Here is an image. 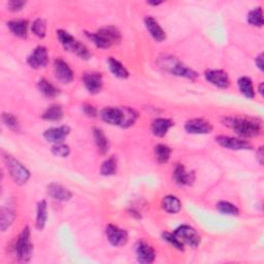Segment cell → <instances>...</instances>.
Wrapping results in <instances>:
<instances>
[{"mask_svg": "<svg viewBox=\"0 0 264 264\" xmlns=\"http://www.w3.org/2000/svg\"><path fill=\"white\" fill-rule=\"evenodd\" d=\"M223 124L243 138L257 137L262 133V124L258 119L249 117H225Z\"/></svg>", "mask_w": 264, "mask_h": 264, "instance_id": "1", "label": "cell"}, {"mask_svg": "<svg viewBox=\"0 0 264 264\" xmlns=\"http://www.w3.org/2000/svg\"><path fill=\"white\" fill-rule=\"evenodd\" d=\"M86 37L89 39L97 48L109 49L112 46H117L122 41L121 32L114 26H105L96 32H85Z\"/></svg>", "mask_w": 264, "mask_h": 264, "instance_id": "2", "label": "cell"}, {"mask_svg": "<svg viewBox=\"0 0 264 264\" xmlns=\"http://www.w3.org/2000/svg\"><path fill=\"white\" fill-rule=\"evenodd\" d=\"M158 64H159V66L164 70V72L179 78H184L190 81H195L199 76L195 70L188 67L183 62H181L180 60L172 56H164L160 58L159 61H158Z\"/></svg>", "mask_w": 264, "mask_h": 264, "instance_id": "3", "label": "cell"}, {"mask_svg": "<svg viewBox=\"0 0 264 264\" xmlns=\"http://www.w3.org/2000/svg\"><path fill=\"white\" fill-rule=\"evenodd\" d=\"M31 230L29 226L23 228L21 233L15 238L12 243V252L18 260L22 262H28L33 253V244L30 239Z\"/></svg>", "mask_w": 264, "mask_h": 264, "instance_id": "4", "label": "cell"}, {"mask_svg": "<svg viewBox=\"0 0 264 264\" xmlns=\"http://www.w3.org/2000/svg\"><path fill=\"white\" fill-rule=\"evenodd\" d=\"M4 160L13 181L20 186L27 184L31 177V173L27 167L19 160H17L14 156L7 153L4 154Z\"/></svg>", "mask_w": 264, "mask_h": 264, "instance_id": "5", "label": "cell"}, {"mask_svg": "<svg viewBox=\"0 0 264 264\" xmlns=\"http://www.w3.org/2000/svg\"><path fill=\"white\" fill-rule=\"evenodd\" d=\"M184 244L189 245L191 248H197L201 242L200 235L189 225H181L172 232Z\"/></svg>", "mask_w": 264, "mask_h": 264, "instance_id": "6", "label": "cell"}, {"mask_svg": "<svg viewBox=\"0 0 264 264\" xmlns=\"http://www.w3.org/2000/svg\"><path fill=\"white\" fill-rule=\"evenodd\" d=\"M216 143L224 149L233 151H247L253 149L252 144L248 140L227 135H218L216 137Z\"/></svg>", "mask_w": 264, "mask_h": 264, "instance_id": "7", "label": "cell"}, {"mask_svg": "<svg viewBox=\"0 0 264 264\" xmlns=\"http://www.w3.org/2000/svg\"><path fill=\"white\" fill-rule=\"evenodd\" d=\"M105 236L109 242L114 247H123L128 242L129 235L125 229H122L119 226L109 224L105 227Z\"/></svg>", "mask_w": 264, "mask_h": 264, "instance_id": "8", "label": "cell"}, {"mask_svg": "<svg viewBox=\"0 0 264 264\" xmlns=\"http://www.w3.org/2000/svg\"><path fill=\"white\" fill-rule=\"evenodd\" d=\"M100 118L103 122L108 123L110 125L122 128L123 123H124V107L104 108L100 112Z\"/></svg>", "mask_w": 264, "mask_h": 264, "instance_id": "9", "label": "cell"}, {"mask_svg": "<svg viewBox=\"0 0 264 264\" xmlns=\"http://www.w3.org/2000/svg\"><path fill=\"white\" fill-rule=\"evenodd\" d=\"M205 80L219 89H227L230 85L229 76L223 69H208L204 73Z\"/></svg>", "mask_w": 264, "mask_h": 264, "instance_id": "10", "label": "cell"}, {"mask_svg": "<svg viewBox=\"0 0 264 264\" xmlns=\"http://www.w3.org/2000/svg\"><path fill=\"white\" fill-rule=\"evenodd\" d=\"M83 84L86 88V90L92 95H96L100 93L103 87V78L100 73L96 72H88L85 73L82 77Z\"/></svg>", "mask_w": 264, "mask_h": 264, "instance_id": "11", "label": "cell"}, {"mask_svg": "<svg viewBox=\"0 0 264 264\" xmlns=\"http://www.w3.org/2000/svg\"><path fill=\"white\" fill-rule=\"evenodd\" d=\"M49 63V53L46 47L39 46L27 57V64L33 69L45 68Z\"/></svg>", "mask_w": 264, "mask_h": 264, "instance_id": "12", "label": "cell"}, {"mask_svg": "<svg viewBox=\"0 0 264 264\" xmlns=\"http://www.w3.org/2000/svg\"><path fill=\"white\" fill-rule=\"evenodd\" d=\"M54 75L58 82L61 84H70L74 81V72L67 62L62 58H56L54 60Z\"/></svg>", "mask_w": 264, "mask_h": 264, "instance_id": "13", "label": "cell"}, {"mask_svg": "<svg viewBox=\"0 0 264 264\" xmlns=\"http://www.w3.org/2000/svg\"><path fill=\"white\" fill-rule=\"evenodd\" d=\"M172 181L180 187L190 186L195 181V173L194 171H187L183 164L178 163L175 164L172 171Z\"/></svg>", "mask_w": 264, "mask_h": 264, "instance_id": "14", "label": "cell"}, {"mask_svg": "<svg viewBox=\"0 0 264 264\" xmlns=\"http://www.w3.org/2000/svg\"><path fill=\"white\" fill-rule=\"evenodd\" d=\"M184 128L189 134H208L213 131V125L207 120L201 118L188 120Z\"/></svg>", "mask_w": 264, "mask_h": 264, "instance_id": "15", "label": "cell"}, {"mask_svg": "<svg viewBox=\"0 0 264 264\" xmlns=\"http://www.w3.org/2000/svg\"><path fill=\"white\" fill-rule=\"evenodd\" d=\"M135 254L137 261L143 264H150L155 261L156 253L151 244L144 240L137 241L135 245Z\"/></svg>", "mask_w": 264, "mask_h": 264, "instance_id": "16", "label": "cell"}, {"mask_svg": "<svg viewBox=\"0 0 264 264\" xmlns=\"http://www.w3.org/2000/svg\"><path fill=\"white\" fill-rule=\"evenodd\" d=\"M145 26L150 33L153 40L157 43H163L166 40V33L163 30V28L160 26V24L158 23V21L155 18L151 16H147L144 20Z\"/></svg>", "mask_w": 264, "mask_h": 264, "instance_id": "17", "label": "cell"}, {"mask_svg": "<svg viewBox=\"0 0 264 264\" xmlns=\"http://www.w3.org/2000/svg\"><path fill=\"white\" fill-rule=\"evenodd\" d=\"M70 127L67 125H62L59 127H51L44 132V137L49 143L58 144L63 143V140L69 135Z\"/></svg>", "mask_w": 264, "mask_h": 264, "instance_id": "18", "label": "cell"}, {"mask_svg": "<svg viewBox=\"0 0 264 264\" xmlns=\"http://www.w3.org/2000/svg\"><path fill=\"white\" fill-rule=\"evenodd\" d=\"M47 192L50 197L57 201H68L73 197L72 191L57 183H51L48 185Z\"/></svg>", "mask_w": 264, "mask_h": 264, "instance_id": "19", "label": "cell"}, {"mask_svg": "<svg viewBox=\"0 0 264 264\" xmlns=\"http://www.w3.org/2000/svg\"><path fill=\"white\" fill-rule=\"evenodd\" d=\"M173 126V122L166 118H157L151 124V131L156 137H164Z\"/></svg>", "mask_w": 264, "mask_h": 264, "instance_id": "20", "label": "cell"}, {"mask_svg": "<svg viewBox=\"0 0 264 264\" xmlns=\"http://www.w3.org/2000/svg\"><path fill=\"white\" fill-rule=\"evenodd\" d=\"M9 30L12 32L16 38H19L22 40L27 39L28 37V29H29V22L24 19L20 20H12L7 23Z\"/></svg>", "mask_w": 264, "mask_h": 264, "instance_id": "21", "label": "cell"}, {"mask_svg": "<svg viewBox=\"0 0 264 264\" xmlns=\"http://www.w3.org/2000/svg\"><path fill=\"white\" fill-rule=\"evenodd\" d=\"M93 137H94V142H95V145L97 147L98 152L101 155L108 154V152L110 151V148H111V144H110V140L107 137V135L104 134L103 130L100 128H94L93 129Z\"/></svg>", "mask_w": 264, "mask_h": 264, "instance_id": "22", "label": "cell"}, {"mask_svg": "<svg viewBox=\"0 0 264 264\" xmlns=\"http://www.w3.org/2000/svg\"><path fill=\"white\" fill-rule=\"evenodd\" d=\"M108 65H109V69L110 72L113 74L114 77L120 79V80H126L129 78V72L127 70V68L123 65L119 60H117L116 58L110 57L108 59Z\"/></svg>", "mask_w": 264, "mask_h": 264, "instance_id": "23", "label": "cell"}, {"mask_svg": "<svg viewBox=\"0 0 264 264\" xmlns=\"http://www.w3.org/2000/svg\"><path fill=\"white\" fill-rule=\"evenodd\" d=\"M237 87L239 92L248 99H254L256 92L254 89L253 81L249 77H241L237 81Z\"/></svg>", "mask_w": 264, "mask_h": 264, "instance_id": "24", "label": "cell"}, {"mask_svg": "<svg viewBox=\"0 0 264 264\" xmlns=\"http://www.w3.org/2000/svg\"><path fill=\"white\" fill-rule=\"evenodd\" d=\"M161 206L168 214H178L182 209V202L177 196L167 195L163 197Z\"/></svg>", "mask_w": 264, "mask_h": 264, "instance_id": "25", "label": "cell"}, {"mask_svg": "<svg viewBox=\"0 0 264 264\" xmlns=\"http://www.w3.org/2000/svg\"><path fill=\"white\" fill-rule=\"evenodd\" d=\"M38 89L47 98H56L60 94V90L46 79H41L38 82Z\"/></svg>", "mask_w": 264, "mask_h": 264, "instance_id": "26", "label": "cell"}, {"mask_svg": "<svg viewBox=\"0 0 264 264\" xmlns=\"http://www.w3.org/2000/svg\"><path fill=\"white\" fill-rule=\"evenodd\" d=\"M48 221V203L45 199L38 202L37 219H35V228L43 230Z\"/></svg>", "mask_w": 264, "mask_h": 264, "instance_id": "27", "label": "cell"}, {"mask_svg": "<svg viewBox=\"0 0 264 264\" xmlns=\"http://www.w3.org/2000/svg\"><path fill=\"white\" fill-rule=\"evenodd\" d=\"M56 35H57V39L59 43L63 47V49L67 52H73L78 40H76L72 34L62 29L57 30Z\"/></svg>", "mask_w": 264, "mask_h": 264, "instance_id": "28", "label": "cell"}, {"mask_svg": "<svg viewBox=\"0 0 264 264\" xmlns=\"http://www.w3.org/2000/svg\"><path fill=\"white\" fill-rule=\"evenodd\" d=\"M64 117V112L63 109L61 108V105L59 104H52L50 107L44 112L42 115V118L46 121L50 122H57L62 120Z\"/></svg>", "mask_w": 264, "mask_h": 264, "instance_id": "29", "label": "cell"}, {"mask_svg": "<svg viewBox=\"0 0 264 264\" xmlns=\"http://www.w3.org/2000/svg\"><path fill=\"white\" fill-rule=\"evenodd\" d=\"M172 150L164 144H158L154 148V155L156 161L160 164H165L169 161Z\"/></svg>", "mask_w": 264, "mask_h": 264, "instance_id": "30", "label": "cell"}, {"mask_svg": "<svg viewBox=\"0 0 264 264\" xmlns=\"http://www.w3.org/2000/svg\"><path fill=\"white\" fill-rule=\"evenodd\" d=\"M118 170V161L115 156L108 158L107 160H104L100 167V173L103 177H112L115 175Z\"/></svg>", "mask_w": 264, "mask_h": 264, "instance_id": "31", "label": "cell"}, {"mask_svg": "<svg viewBox=\"0 0 264 264\" xmlns=\"http://www.w3.org/2000/svg\"><path fill=\"white\" fill-rule=\"evenodd\" d=\"M16 219V213L13 209L4 207L2 208V212H0V228H2V231L5 232L8 228L12 226Z\"/></svg>", "mask_w": 264, "mask_h": 264, "instance_id": "32", "label": "cell"}, {"mask_svg": "<svg viewBox=\"0 0 264 264\" xmlns=\"http://www.w3.org/2000/svg\"><path fill=\"white\" fill-rule=\"evenodd\" d=\"M248 23L253 27L261 28L263 26V12L262 8L258 7L249 12L247 16Z\"/></svg>", "mask_w": 264, "mask_h": 264, "instance_id": "33", "label": "cell"}, {"mask_svg": "<svg viewBox=\"0 0 264 264\" xmlns=\"http://www.w3.org/2000/svg\"><path fill=\"white\" fill-rule=\"evenodd\" d=\"M4 124L12 131L19 132L21 130L20 121L14 114L11 113H4L2 116Z\"/></svg>", "mask_w": 264, "mask_h": 264, "instance_id": "34", "label": "cell"}, {"mask_svg": "<svg viewBox=\"0 0 264 264\" xmlns=\"http://www.w3.org/2000/svg\"><path fill=\"white\" fill-rule=\"evenodd\" d=\"M216 208L218 209V212L227 216H237L239 214V209L236 205L225 200H220L217 203Z\"/></svg>", "mask_w": 264, "mask_h": 264, "instance_id": "35", "label": "cell"}, {"mask_svg": "<svg viewBox=\"0 0 264 264\" xmlns=\"http://www.w3.org/2000/svg\"><path fill=\"white\" fill-rule=\"evenodd\" d=\"M31 31L32 33L38 37L39 39H45L47 35V22L46 20L39 18V19L34 20L31 24Z\"/></svg>", "mask_w": 264, "mask_h": 264, "instance_id": "36", "label": "cell"}, {"mask_svg": "<svg viewBox=\"0 0 264 264\" xmlns=\"http://www.w3.org/2000/svg\"><path fill=\"white\" fill-rule=\"evenodd\" d=\"M72 53H74V54L77 55L80 59L86 60V61L90 60L91 57H92V53L90 52V50L88 49L83 43H81L79 41L77 42V44H76V46H75V48H74Z\"/></svg>", "mask_w": 264, "mask_h": 264, "instance_id": "37", "label": "cell"}, {"mask_svg": "<svg viewBox=\"0 0 264 264\" xmlns=\"http://www.w3.org/2000/svg\"><path fill=\"white\" fill-rule=\"evenodd\" d=\"M162 238H163V240L164 241H166V242H168L170 245H171V247H173L174 249H177V250H179V251H184L185 249H184V247H185V244L177 237V236H175L173 233H171V232H167V231H164L163 233H162Z\"/></svg>", "mask_w": 264, "mask_h": 264, "instance_id": "38", "label": "cell"}, {"mask_svg": "<svg viewBox=\"0 0 264 264\" xmlns=\"http://www.w3.org/2000/svg\"><path fill=\"white\" fill-rule=\"evenodd\" d=\"M51 152L53 155H55L57 157L60 158H66L70 155V148L68 145L64 144V143H58V144H54L51 149Z\"/></svg>", "mask_w": 264, "mask_h": 264, "instance_id": "39", "label": "cell"}, {"mask_svg": "<svg viewBox=\"0 0 264 264\" xmlns=\"http://www.w3.org/2000/svg\"><path fill=\"white\" fill-rule=\"evenodd\" d=\"M26 4L27 3L24 2V0H10L8 3V9L13 13H17L22 11Z\"/></svg>", "mask_w": 264, "mask_h": 264, "instance_id": "40", "label": "cell"}, {"mask_svg": "<svg viewBox=\"0 0 264 264\" xmlns=\"http://www.w3.org/2000/svg\"><path fill=\"white\" fill-rule=\"evenodd\" d=\"M82 110L86 116L90 117V118H96L98 116V111L96 110L95 107H93L92 104H89V103L84 104L82 107Z\"/></svg>", "mask_w": 264, "mask_h": 264, "instance_id": "41", "label": "cell"}, {"mask_svg": "<svg viewBox=\"0 0 264 264\" xmlns=\"http://www.w3.org/2000/svg\"><path fill=\"white\" fill-rule=\"evenodd\" d=\"M255 64L256 67L260 70L261 73L264 72V62H263V53H260V54L255 58Z\"/></svg>", "mask_w": 264, "mask_h": 264, "instance_id": "42", "label": "cell"}, {"mask_svg": "<svg viewBox=\"0 0 264 264\" xmlns=\"http://www.w3.org/2000/svg\"><path fill=\"white\" fill-rule=\"evenodd\" d=\"M256 159L260 165H263L264 162V152H263V147H259L257 152H256Z\"/></svg>", "mask_w": 264, "mask_h": 264, "instance_id": "43", "label": "cell"}, {"mask_svg": "<svg viewBox=\"0 0 264 264\" xmlns=\"http://www.w3.org/2000/svg\"><path fill=\"white\" fill-rule=\"evenodd\" d=\"M163 3L162 2H148L147 5L152 6V7H158V6H161Z\"/></svg>", "mask_w": 264, "mask_h": 264, "instance_id": "44", "label": "cell"}, {"mask_svg": "<svg viewBox=\"0 0 264 264\" xmlns=\"http://www.w3.org/2000/svg\"><path fill=\"white\" fill-rule=\"evenodd\" d=\"M263 91H264V84L263 83H260L259 87H258V92L261 96H263Z\"/></svg>", "mask_w": 264, "mask_h": 264, "instance_id": "45", "label": "cell"}]
</instances>
